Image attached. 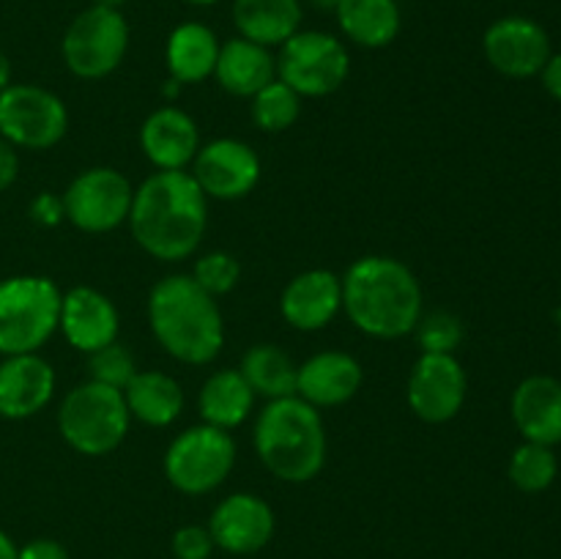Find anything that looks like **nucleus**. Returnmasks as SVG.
<instances>
[{"instance_id": "f257e3e1", "label": "nucleus", "mask_w": 561, "mask_h": 559, "mask_svg": "<svg viewBox=\"0 0 561 559\" xmlns=\"http://www.w3.org/2000/svg\"><path fill=\"white\" fill-rule=\"evenodd\" d=\"M126 223L142 252L164 263L186 261L206 236L208 197L190 170H157L135 190Z\"/></svg>"}, {"instance_id": "f03ea898", "label": "nucleus", "mask_w": 561, "mask_h": 559, "mask_svg": "<svg viewBox=\"0 0 561 559\" xmlns=\"http://www.w3.org/2000/svg\"><path fill=\"white\" fill-rule=\"evenodd\" d=\"M343 310L362 334L400 340L414 334L425 296L416 274L389 255L356 258L343 277Z\"/></svg>"}, {"instance_id": "7ed1b4c3", "label": "nucleus", "mask_w": 561, "mask_h": 559, "mask_svg": "<svg viewBox=\"0 0 561 559\" xmlns=\"http://www.w3.org/2000/svg\"><path fill=\"white\" fill-rule=\"evenodd\" d=\"M148 323L164 354L184 365H208L225 345L222 310L192 274H168L153 285Z\"/></svg>"}, {"instance_id": "20e7f679", "label": "nucleus", "mask_w": 561, "mask_h": 559, "mask_svg": "<svg viewBox=\"0 0 561 559\" xmlns=\"http://www.w3.org/2000/svg\"><path fill=\"white\" fill-rule=\"evenodd\" d=\"M252 444L261 464L290 486L316 480L327 464L323 417L299 395L268 400L263 406L252 431Z\"/></svg>"}, {"instance_id": "39448f33", "label": "nucleus", "mask_w": 561, "mask_h": 559, "mask_svg": "<svg viewBox=\"0 0 561 559\" xmlns=\"http://www.w3.org/2000/svg\"><path fill=\"white\" fill-rule=\"evenodd\" d=\"M131 414L121 389L99 381H82L64 395L58 409V431L75 453L102 458L118 449L129 433Z\"/></svg>"}, {"instance_id": "423d86ee", "label": "nucleus", "mask_w": 561, "mask_h": 559, "mask_svg": "<svg viewBox=\"0 0 561 559\" xmlns=\"http://www.w3.org/2000/svg\"><path fill=\"white\" fill-rule=\"evenodd\" d=\"M58 285L42 274H14L0 280V354H38L58 332Z\"/></svg>"}, {"instance_id": "0eeeda50", "label": "nucleus", "mask_w": 561, "mask_h": 559, "mask_svg": "<svg viewBox=\"0 0 561 559\" xmlns=\"http://www.w3.org/2000/svg\"><path fill=\"white\" fill-rule=\"evenodd\" d=\"M236 466V442L230 431L201 422L170 442L162 469L170 486L186 497H203L222 486Z\"/></svg>"}, {"instance_id": "6e6552de", "label": "nucleus", "mask_w": 561, "mask_h": 559, "mask_svg": "<svg viewBox=\"0 0 561 559\" xmlns=\"http://www.w3.org/2000/svg\"><path fill=\"white\" fill-rule=\"evenodd\" d=\"M129 49V22L121 9L88 5L75 16L60 38L66 69L80 80H104L113 75Z\"/></svg>"}, {"instance_id": "1a4fd4ad", "label": "nucleus", "mask_w": 561, "mask_h": 559, "mask_svg": "<svg viewBox=\"0 0 561 559\" xmlns=\"http://www.w3.org/2000/svg\"><path fill=\"white\" fill-rule=\"evenodd\" d=\"M348 75V47L327 31H296L279 47L277 80L294 88L301 99H321L340 91Z\"/></svg>"}, {"instance_id": "9d476101", "label": "nucleus", "mask_w": 561, "mask_h": 559, "mask_svg": "<svg viewBox=\"0 0 561 559\" xmlns=\"http://www.w3.org/2000/svg\"><path fill=\"white\" fill-rule=\"evenodd\" d=\"M69 132V110L49 88L11 82L0 91V137L14 148L49 151Z\"/></svg>"}, {"instance_id": "9b49d317", "label": "nucleus", "mask_w": 561, "mask_h": 559, "mask_svg": "<svg viewBox=\"0 0 561 559\" xmlns=\"http://www.w3.org/2000/svg\"><path fill=\"white\" fill-rule=\"evenodd\" d=\"M66 219L82 233H110L129 219L135 186L115 168H88L71 179L64 195Z\"/></svg>"}, {"instance_id": "f8f14e48", "label": "nucleus", "mask_w": 561, "mask_h": 559, "mask_svg": "<svg viewBox=\"0 0 561 559\" xmlns=\"http://www.w3.org/2000/svg\"><path fill=\"white\" fill-rule=\"evenodd\" d=\"M190 168L208 201H241L261 181V157L250 142L236 137L201 142Z\"/></svg>"}, {"instance_id": "ddd939ff", "label": "nucleus", "mask_w": 561, "mask_h": 559, "mask_svg": "<svg viewBox=\"0 0 561 559\" xmlns=\"http://www.w3.org/2000/svg\"><path fill=\"white\" fill-rule=\"evenodd\" d=\"M469 378L455 354H422L414 362L405 387L411 411L427 425L455 420L466 403Z\"/></svg>"}, {"instance_id": "4468645a", "label": "nucleus", "mask_w": 561, "mask_h": 559, "mask_svg": "<svg viewBox=\"0 0 561 559\" xmlns=\"http://www.w3.org/2000/svg\"><path fill=\"white\" fill-rule=\"evenodd\" d=\"M482 49L488 64L510 80L540 75L553 55L546 27L529 16H502L493 22L482 36Z\"/></svg>"}, {"instance_id": "2eb2a0df", "label": "nucleus", "mask_w": 561, "mask_h": 559, "mask_svg": "<svg viewBox=\"0 0 561 559\" xmlns=\"http://www.w3.org/2000/svg\"><path fill=\"white\" fill-rule=\"evenodd\" d=\"M274 510L266 499L257 493H230L214 507L208 518V532L214 537V546L228 554H257L266 548L274 537Z\"/></svg>"}, {"instance_id": "dca6fc26", "label": "nucleus", "mask_w": 561, "mask_h": 559, "mask_svg": "<svg viewBox=\"0 0 561 559\" xmlns=\"http://www.w3.org/2000/svg\"><path fill=\"white\" fill-rule=\"evenodd\" d=\"M58 329L71 349L93 354L118 340L121 318L107 294L91 285H77L60 299Z\"/></svg>"}, {"instance_id": "f3484780", "label": "nucleus", "mask_w": 561, "mask_h": 559, "mask_svg": "<svg viewBox=\"0 0 561 559\" xmlns=\"http://www.w3.org/2000/svg\"><path fill=\"white\" fill-rule=\"evenodd\" d=\"M343 310V280L332 269H307L285 285L279 312L299 332L329 327Z\"/></svg>"}, {"instance_id": "a211bd4d", "label": "nucleus", "mask_w": 561, "mask_h": 559, "mask_svg": "<svg viewBox=\"0 0 561 559\" xmlns=\"http://www.w3.org/2000/svg\"><path fill=\"white\" fill-rule=\"evenodd\" d=\"M362 384H365V370L359 360L345 351H318L301 362L296 373V395L318 411L354 400Z\"/></svg>"}, {"instance_id": "6ab92c4d", "label": "nucleus", "mask_w": 561, "mask_h": 559, "mask_svg": "<svg viewBox=\"0 0 561 559\" xmlns=\"http://www.w3.org/2000/svg\"><path fill=\"white\" fill-rule=\"evenodd\" d=\"M55 395V370L44 356L14 354L0 362V417L27 420L49 406Z\"/></svg>"}, {"instance_id": "aec40b11", "label": "nucleus", "mask_w": 561, "mask_h": 559, "mask_svg": "<svg viewBox=\"0 0 561 559\" xmlns=\"http://www.w3.org/2000/svg\"><path fill=\"white\" fill-rule=\"evenodd\" d=\"M140 148L157 170H186L201 148V132L186 110L164 104L142 121Z\"/></svg>"}, {"instance_id": "412c9836", "label": "nucleus", "mask_w": 561, "mask_h": 559, "mask_svg": "<svg viewBox=\"0 0 561 559\" xmlns=\"http://www.w3.org/2000/svg\"><path fill=\"white\" fill-rule=\"evenodd\" d=\"M513 422L526 442L561 444V381L553 376H529L510 400Z\"/></svg>"}, {"instance_id": "4be33fe9", "label": "nucleus", "mask_w": 561, "mask_h": 559, "mask_svg": "<svg viewBox=\"0 0 561 559\" xmlns=\"http://www.w3.org/2000/svg\"><path fill=\"white\" fill-rule=\"evenodd\" d=\"M214 77L230 96L252 99L261 88L277 80V58L272 55V49L261 47L250 38H230L219 47Z\"/></svg>"}, {"instance_id": "5701e85b", "label": "nucleus", "mask_w": 561, "mask_h": 559, "mask_svg": "<svg viewBox=\"0 0 561 559\" xmlns=\"http://www.w3.org/2000/svg\"><path fill=\"white\" fill-rule=\"evenodd\" d=\"M219 38L203 22H181L170 31L168 47H164V64L173 80L181 85H197L214 77L219 58Z\"/></svg>"}, {"instance_id": "b1692460", "label": "nucleus", "mask_w": 561, "mask_h": 559, "mask_svg": "<svg viewBox=\"0 0 561 559\" xmlns=\"http://www.w3.org/2000/svg\"><path fill=\"white\" fill-rule=\"evenodd\" d=\"M334 16L340 33L365 49L389 47L403 27L398 0H340Z\"/></svg>"}, {"instance_id": "393cba45", "label": "nucleus", "mask_w": 561, "mask_h": 559, "mask_svg": "<svg viewBox=\"0 0 561 559\" xmlns=\"http://www.w3.org/2000/svg\"><path fill=\"white\" fill-rule=\"evenodd\" d=\"M131 420L148 427H168L184 411V389L170 373L137 370L124 389Z\"/></svg>"}, {"instance_id": "a878e982", "label": "nucleus", "mask_w": 561, "mask_h": 559, "mask_svg": "<svg viewBox=\"0 0 561 559\" xmlns=\"http://www.w3.org/2000/svg\"><path fill=\"white\" fill-rule=\"evenodd\" d=\"M233 25L241 38L261 47H283L301 31L299 0H233Z\"/></svg>"}, {"instance_id": "bb28decb", "label": "nucleus", "mask_w": 561, "mask_h": 559, "mask_svg": "<svg viewBox=\"0 0 561 559\" xmlns=\"http://www.w3.org/2000/svg\"><path fill=\"white\" fill-rule=\"evenodd\" d=\"M252 409H255V392H252L247 378L236 367L211 373L203 381L201 395H197L201 420L206 425L222 427V431L239 427L252 414Z\"/></svg>"}, {"instance_id": "cd10ccee", "label": "nucleus", "mask_w": 561, "mask_h": 559, "mask_svg": "<svg viewBox=\"0 0 561 559\" xmlns=\"http://www.w3.org/2000/svg\"><path fill=\"white\" fill-rule=\"evenodd\" d=\"M241 376L252 387L255 398L279 400L296 395V373L299 365L274 343H257L241 356Z\"/></svg>"}, {"instance_id": "c85d7f7f", "label": "nucleus", "mask_w": 561, "mask_h": 559, "mask_svg": "<svg viewBox=\"0 0 561 559\" xmlns=\"http://www.w3.org/2000/svg\"><path fill=\"white\" fill-rule=\"evenodd\" d=\"M250 115L261 132H288L301 115V96L283 80H272L250 99Z\"/></svg>"}, {"instance_id": "c756f323", "label": "nucleus", "mask_w": 561, "mask_h": 559, "mask_svg": "<svg viewBox=\"0 0 561 559\" xmlns=\"http://www.w3.org/2000/svg\"><path fill=\"white\" fill-rule=\"evenodd\" d=\"M557 471L559 460L553 455V447H546V444L524 442L520 447H515L513 458H510V480L524 493H540L551 488Z\"/></svg>"}, {"instance_id": "7c9ffc66", "label": "nucleus", "mask_w": 561, "mask_h": 559, "mask_svg": "<svg viewBox=\"0 0 561 559\" xmlns=\"http://www.w3.org/2000/svg\"><path fill=\"white\" fill-rule=\"evenodd\" d=\"M135 356H131V351L126 349V345H121L118 340L104 345V349L93 351V354H88V376H91V381L104 384V387H113L124 392L126 384L135 378Z\"/></svg>"}, {"instance_id": "2f4dec72", "label": "nucleus", "mask_w": 561, "mask_h": 559, "mask_svg": "<svg viewBox=\"0 0 561 559\" xmlns=\"http://www.w3.org/2000/svg\"><path fill=\"white\" fill-rule=\"evenodd\" d=\"M192 280L217 299V296L230 294L239 285L241 263L228 250H211L197 258L195 266H192Z\"/></svg>"}, {"instance_id": "473e14b6", "label": "nucleus", "mask_w": 561, "mask_h": 559, "mask_svg": "<svg viewBox=\"0 0 561 559\" xmlns=\"http://www.w3.org/2000/svg\"><path fill=\"white\" fill-rule=\"evenodd\" d=\"M414 334L422 345V354H455L463 340V323L455 312L447 310L422 312Z\"/></svg>"}, {"instance_id": "72a5a7b5", "label": "nucleus", "mask_w": 561, "mask_h": 559, "mask_svg": "<svg viewBox=\"0 0 561 559\" xmlns=\"http://www.w3.org/2000/svg\"><path fill=\"white\" fill-rule=\"evenodd\" d=\"M170 548H173L175 559H211L217 546H214V537L208 532V526L186 524L175 529Z\"/></svg>"}, {"instance_id": "f704fd0d", "label": "nucleus", "mask_w": 561, "mask_h": 559, "mask_svg": "<svg viewBox=\"0 0 561 559\" xmlns=\"http://www.w3.org/2000/svg\"><path fill=\"white\" fill-rule=\"evenodd\" d=\"M27 212H31L33 223L42 225V228H55V225H60L66 219L64 197L55 195V192H38L31 201Z\"/></svg>"}, {"instance_id": "c9c22d12", "label": "nucleus", "mask_w": 561, "mask_h": 559, "mask_svg": "<svg viewBox=\"0 0 561 559\" xmlns=\"http://www.w3.org/2000/svg\"><path fill=\"white\" fill-rule=\"evenodd\" d=\"M20 559H69V551L53 537H36L20 548Z\"/></svg>"}, {"instance_id": "e433bc0d", "label": "nucleus", "mask_w": 561, "mask_h": 559, "mask_svg": "<svg viewBox=\"0 0 561 559\" xmlns=\"http://www.w3.org/2000/svg\"><path fill=\"white\" fill-rule=\"evenodd\" d=\"M16 175H20V157H16V148L0 137V192L9 190L16 181Z\"/></svg>"}, {"instance_id": "4c0bfd02", "label": "nucleus", "mask_w": 561, "mask_h": 559, "mask_svg": "<svg viewBox=\"0 0 561 559\" xmlns=\"http://www.w3.org/2000/svg\"><path fill=\"white\" fill-rule=\"evenodd\" d=\"M540 77H542V88L561 102V53L548 58V64L542 66Z\"/></svg>"}, {"instance_id": "58836bf2", "label": "nucleus", "mask_w": 561, "mask_h": 559, "mask_svg": "<svg viewBox=\"0 0 561 559\" xmlns=\"http://www.w3.org/2000/svg\"><path fill=\"white\" fill-rule=\"evenodd\" d=\"M0 559H20V548L3 529H0Z\"/></svg>"}, {"instance_id": "ea45409f", "label": "nucleus", "mask_w": 561, "mask_h": 559, "mask_svg": "<svg viewBox=\"0 0 561 559\" xmlns=\"http://www.w3.org/2000/svg\"><path fill=\"white\" fill-rule=\"evenodd\" d=\"M9 85H11V60L9 55L0 49V91H5Z\"/></svg>"}, {"instance_id": "a19ab883", "label": "nucleus", "mask_w": 561, "mask_h": 559, "mask_svg": "<svg viewBox=\"0 0 561 559\" xmlns=\"http://www.w3.org/2000/svg\"><path fill=\"white\" fill-rule=\"evenodd\" d=\"M179 93H181V82L170 77V80L162 85V96L164 99H175V96H179Z\"/></svg>"}, {"instance_id": "79ce46f5", "label": "nucleus", "mask_w": 561, "mask_h": 559, "mask_svg": "<svg viewBox=\"0 0 561 559\" xmlns=\"http://www.w3.org/2000/svg\"><path fill=\"white\" fill-rule=\"evenodd\" d=\"M310 3L316 5V9H321V11H334V9H337L340 0H310Z\"/></svg>"}, {"instance_id": "37998d69", "label": "nucleus", "mask_w": 561, "mask_h": 559, "mask_svg": "<svg viewBox=\"0 0 561 559\" xmlns=\"http://www.w3.org/2000/svg\"><path fill=\"white\" fill-rule=\"evenodd\" d=\"M126 0H93V5H104V9H121Z\"/></svg>"}, {"instance_id": "c03bdc74", "label": "nucleus", "mask_w": 561, "mask_h": 559, "mask_svg": "<svg viewBox=\"0 0 561 559\" xmlns=\"http://www.w3.org/2000/svg\"><path fill=\"white\" fill-rule=\"evenodd\" d=\"M184 3H190V5H201V9H206V5L219 3V0H184Z\"/></svg>"}]
</instances>
